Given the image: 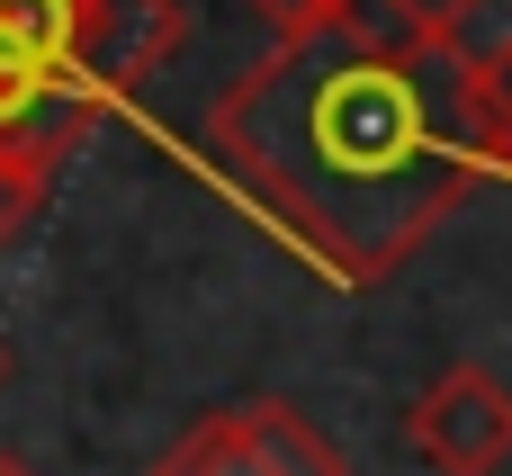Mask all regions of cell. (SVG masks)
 Wrapping results in <instances>:
<instances>
[{
  "label": "cell",
  "instance_id": "obj_1",
  "mask_svg": "<svg viewBox=\"0 0 512 476\" xmlns=\"http://www.w3.org/2000/svg\"><path fill=\"white\" fill-rule=\"evenodd\" d=\"M198 144L342 288L396 279L486 180L468 45H423L378 18L288 36L207 108Z\"/></svg>",
  "mask_w": 512,
  "mask_h": 476
},
{
  "label": "cell",
  "instance_id": "obj_2",
  "mask_svg": "<svg viewBox=\"0 0 512 476\" xmlns=\"http://www.w3.org/2000/svg\"><path fill=\"white\" fill-rule=\"evenodd\" d=\"M180 36V0H0V144L63 162L99 99L171 63Z\"/></svg>",
  "mask_w": 512,
  "mask_h": 476
},
{
  "label": "cell",
  "instance_id": "obj_3",
  "mask_svg": "<svg viewBox=\"0 0 512 476\" xmlns=\"http://www.w3.org/2000/svg\"><path fill=\"white\" fill-rule=\"evenodd\" d=\"M405 441L423 450L432 476H495L512 459V387L495 369H450L414 396Z\"/></svg>",
  "mask_w": 512,
  "mask_h": 476
},
{
  "label": "cell",
  "instance_id": "obj_4",
  "mask_svg": "<svg viewBox=\"0 0 512 476\" xmlns=\"http://www.w3.org/2000/svg\"><path fill=\"white\" fill-rule=\"evenodd\" d=\"M243 450H252V476H351V459L279 396L243 405Z\"/></svg>",
  "mask_w": 512,
  "mask_h": 476
},
{
  "label": "cell",
  "instance_id": "obj_5",
  "mask_svg": "<svg viewBox=\"0 0 512 476\" xmlns=\"http://www.w3.org/2000/svg\"><path fill=\"white\" fill-rule=\"evenodd\" d=\"M468 108H477V144H486V171H512V36L468 54Z\"/></svg>",
  "mask_w": 512,
  "mask_h": 476
},
{
  "label": "cell",
  "instance_id": "obj_6",
  "mask_svg": "<svg viewBox=\"0 0 512 476\" xmlns=\"http://www.w3.org/2000/svg\"><path fill=\"white\" fill-rule=\"evenodd\" d=\"M153 476H252V450H243V414H207Z\"/></svg>",
  "mask_w": 512,
  "mask_h": 476
},
{
  "label": "cell",
  "instance_id": "obj_7",
  "mask_svg": "<svg viewBox=\"0 0 512 476\" xmlns=\"http://www.w3.org/2000/svg\"><path fill=\"white\" fill-rule=\"evenodd\" d=\"M486 0H351V18H378L396 36H423V45H459V27L477 18Z\"/></svg>",
  "mask_w": 512,
  "mask_h": 476
},
{
  "label": "cell",
  "instance_id": "obj_8",
  "mask_svg": "<svg viewBox=\"0 0 512 476\" xmlns=\"http://www.w3.org/2000/svg\"><path fill=\"white\" fill-rule=\"evenodd\" d=\"M45 189H54V162H45V153H18V144H0V243H18V234L36 225Z\"/></svg>",
  "mask_w": 512,
  "mask_h": 476
},
{
  "label": "cell",
  "instance_id": "obj_9",
  "mask_svg": "<svg viewBox=\"0 0 512 476\" xmlns=\"http://www.w3.org/2000/svg\"><path fill=\"white\" fill-rule=\"evenodd\" d=\"M270 27H279V45L288 36H315V27H333V18H351V0H252Z\"/></svg>",
  "mask_w": 512,
  "mask_h": 476
},
{
  "label": "cell",
  "instance_id": "obj_10",
  "mask_svg": "<svg viewBox=\"0 0 512 476\" xmlns=\"http://www.w3.org/2000/svg\"><path fill=\"white\" fill-rule=\"evenodd\" d=\"M0 476H36V468H27V459H0Z\"/></svg>",
  "mask_w": 512,
  "mask_h": 476
},
{
  "label": "cell",
  "instance_id": "obj_11",
  "mask_svg": "<svg viewBox=\"0 0 512 476\" xmlns=\"http://www.w3.org/2000/svg\"><path fill=\"white\" fill-rule=\"evenodd\" d=\"M0 369H9V351H0Z\"/></svg>",
  "mask_w": 512,
  "mask_h": 476
}]
</instances>
